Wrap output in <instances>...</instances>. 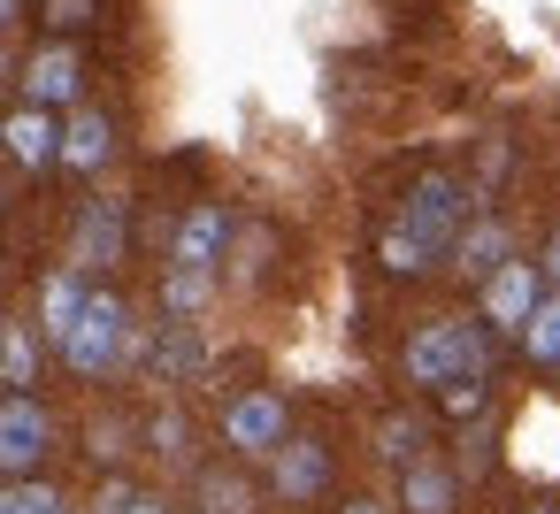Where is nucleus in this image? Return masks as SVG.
Instances as JSON below:
<instances>
[{
  "label": "nucleus",
  "mask_w": 560,
  "mask_h": 514,
  "mask_svg": "<svg viewBox=\"0 0 560 514\" xmlns=\"http://www.w3.org/2000/svg\"><path fill=\"white\" fill-rule=\"evenodd\" d=\"M468 238V192L453 185V177H430L415 200H407V223H392V238H384V261L392 269H430L445 246H460Z\"/></svg>",
  "instance_id": "f257e3e1"
},
{
  "label": "nucleus",
  "mask_w": 560,
  "mask_h": 514,
  "mask_svg": "<svg viewBox=\"0 0 560 514\" xmlns=\"http://www.w3.org/2000/svg\"><path fill=\"white\" fill-rule=\"evenodd\" d=\"M483 369H491V346H483L476 323H438V330H422L407 346V376L415 384H468Z\"/></svg>",
  "instance_id": "f03ea898"
},
{
  "label": "nucleus",
  "mask_w": 560,
  "mask_h": 514,
  "mask_svg": "<svg viewBox=\"0 0 560 514\" xmlns=\"http://www.w3.org/2000/svg\"><path fill=\"white\" fill-rule=\"evenodd\" d=\"M124 346H131L124 300H116V292H93L85 315H78V330H70V346H62V361H70L78 376H108V369L124 361Z\"/></svg>",
  "instance_id": "7ed1b4c3"
},
{
  "label": "nucleus",
  "mask_w": 560,
  "mask_h": 514,
  "mask_svg": "<svg viewBox=\"0 0 560 514\" xmlns=\"http://www.w3.org/2000/svg\"><path fill=\"white\" fill-rule=\"evenodd\" d=\"M223 437H231L238 453H284V399H277V392H246V399H231Z\"/></svg>",
  "instance_id": "20e7f679"
},
{
  "label": "nucleus",
  "mask_w": 560,
  "mask_h": 514,
  "mask_svg": "<svg viewBox=\"0 0 560 514\" xmlns=\"http://www.w3.org/2000/svg\"><path fill=\"white\" fill-rule=\"evenodd\" d=\"M537 307H545V300H537V269H529V261H506V269L483 284V323H491V330H529Z\"/></svg>",
  "instance_id": "39448f33"
},
{
  "label": "nucleus",
  "mask_w": 560,
  "mask_h": 514,
  "mask_svg": "<svg viewBox=\"0 0 560 514\" xmlns=\"http://www.w3.org/2000/svg\"><path fill=\"white\" fill-rule=\"evenodd\" d=\"M47 453V407L39 399H9V407H0V468H32Z\"/></svg>",
  "instance_id": "423d86ee"
},
{
  "label": "nucleus",
  "mask_w": 560,
  "mask_h": 514,
  "mask_svg": "<svg viewBox=\"0 0 560 514\" xmlns=\"http://www.w3.org/2000/svg\"><path fill=\"white\" fill-rule=\"evenodd\" d=\"M0 139H9V154H16L24 170H39V162L62 154V124H55L47 108H16L9 124H0Z\"/></svg>",
  "instance_id": "0eeeda50"
},
{
  "label": "nucleus",
  "mask_w": 560,
  "mask_h": 514,
  "mask_svg": "<svg viewBox=\"0 0 560 514\" xmlns=\"http://www.w3.org/2000/svg\"><path fill=\"white\" fill-rule=\"evenodd\" d=\"M24 93H32V108H62V101H78V55H70V47L32 55V62H24Z\"/></svg>",
  "instance_id": "6e6552de"
},
{
  "label": "nucleus",
  "mask_w": 560,
  "mask_h": 514,
  "mask_svg": "<svg viewBox=\"0 0 560 514\" xmlns=\"http://www.w3.org/2000/svg\"><path fill=\"white\" fill-rule=\"evenodd\" d=\"M108 147H116L108 116H93V108H85V116H70V124H62V162H70L78 177H93V170L108 162Z\"/></svg>",
  "instance_id": "1a4fd4ad"
},
{
  "label": "nucleus",
  "mask_w": 560,
  "mask_h": 514,
  "mask_svg": "<svg viewBox=\"0 0 560 514\" xmlns=\"http://www.w3.org/2000/svg\"><path fill=\"white\" fill-rule=\"evenodd\" d=\"M223 238H231L223 208H192V215L177 223V269H208V261L223 254Z\"/></svg>",
  "instance_id": "9d476101"
},
{
  "label": "nucleus",
  "mask_w": 560,
  "mask_h": 514,
  "mask_svg": "<svg viewBox=\"0 0 560 514\" xmlns=\"http://www.w3.org/2000/svg\"><path fill=\"white\" fill-rule=\"evenodd\" d=\"M85 284L78 277H47V292H39V330L55 338V346H70V330H78V315H85Z\"/></svg>",
  "instance_id": "9b49d317"
},
{
  "label": "nucleus",
  "mask_w": 560,
  "mask_h": 514,
  "mask_svg": "<svg viewBox=\"0 0 560 514\" xmlns=\"http://www.w3.org/2000/svg\"><path fill=\"white\" fill-rule=\"evenodd\" d=\"M323 483H330V453L323 445H284L277 453V491L284 499H315Z\"/></svg>",
  "instance_id": "f8f14e48"
},
{
  "label": "nucleus",
  "mask_w": 560,
  "mask_h": 514,
  "mask_svg": "<svg viewBox=\"0 0 560 514\" xmlns=\"http://www.w3.org/2000/svg\"><path fill=\"white\" fill-rule=\"evenodd\" d=\"M116 254H124V215L101 200V208H85V215H78V261H101V269H108Z\"/></svg>",
  "instance_id": "ddd939ff"
},
{
  "label": "nucleus",
  "mask_w": 560,
  "mask_h": 514,
  "mask_svg": "<svg viewBox=\"0 0 560 514\" xmlns=\"http://www.w3.org/2000/svg\"><path fill=\"white\" fill-rule=\"evenodd\" d=\"M453 261H460L468 277H499V269H506V231H499V223H476V231L453 246Z\"/></svg>",
  "instance_id": "4468645a"
},
{
  "label": "nucleus",
  "mask_w": 560,
  "mask_h": 514,
  "mask_svg": "<svg viewBox=\"0 0 560 514\" xmlns=\"http://www.w3.org/2000/svg\"><path fill=\"white\" fill-rule=\"evenodd\" d=\"M407 514H453V476L445 468H407Z\"/></svg>",
  "instance_id": "2eb2a0df"
},
{
  "label": "nucleus",
  "mask_w": 560,
  "mask_h": 514,
  "mask_svg": "<svg viewBox=\"0 0 560 514\" xmlns=\"http://www.w3.org/2000/svg\"><path fill=\"white\" fill-rule=\"evenodd\" d=\"M522 346H529V353H537L545 369H560V292H552V300H545V307L529 315V330H522Z\"/></svg>",
  "instance_id": "dca6fc26"
},
{
  "label": "nucleus",
  "mask_w": 560,
  "mask_h": 514,
  "mask_svg": "<svg viewBox=\"0 0 560 514\" xmlns=\"http://www.w3.org/2000/svg\"><path fill=\"white\" fill-rule=\"evenodd\" d=\"M0 376H9V384H32L39 376V346L24 330H0Z\"/></svg>",
  "instance_id": "f3484780"
},
{
  "label": "nucleus",
  "mask_w": 560,
  "mask_h": 514,
  "mask_svg": "<svg viewBox=\"0 0 560 514\" xmlns=\"http://www.w3.org/2000/svg\"><path fill=\"white\" fill-rule=\"evenodd\" d=\"M170 315H200L208 307V269H170Z\"/></svg>",
  "instance_id": "a211bd4d"
},
{
  "label": "nucleus",
  "mask_w": 560,
  "mask_h": 514,
  "mask_svg": "<svg viewBox=\"0 0 560 514\" xmlns=\"http://www.w3.org/2000/svg\"><path fill=\"white\" fill-rule=\"evenodd\" d=\"M154 369L162 376H200V338H162L154 346Z\"/></svg>",
  "instance_id": "6ab92c4d"
},
{
  "label": "nucleus",
  "mask_w": 560,
  "mask_h": 514,
  "mask_svg": "<svg viewBox=\"0 0 560 514\" xmlns=\"http://www.w3.org/2000/svg\"><path fill=\"white\" fill-rule=\"evenodd\" d=\"M376 445H384V453H392V460H415V422H407V414H392V422H384V437H376Z\"/></svg>",
  "instance_id": "aec40b11"
},
{
  "label": "nucleus",
  "mask_w": 560,
  "mask_h": 514,
  "mask_svg": "<svg viewBox=\"0 0 560 514\" xmlns=\"http://www.w3.org/2000/svg\"><path fill=\"white\" fill-rule=\"evenodd\" d=\"M208 506H215V514H246V483H231V476H208Z\"/></svg>",
  "instance_id": "412c9836"
},
{
  "label": "nucleus",
  "mask_w": 560,
  "mask_h": 514,
  "mask_svg": "<svg viewBox=\"0 0 560 514\" xmlns=\"http://www.w3.org/2000/svg\"><path fill=\"white\" fill-rule=\"evenodd\" d=\"M476 399H483V376H468V384H445V407H453V414H476Z\"/></svg>",
  "instance_id": "4be33fe9"
},
{
  "label": "nucleus",
  "mask_w": 560,
  "mask_h": 514,
  "mask_svg": "<svg viewBox=\"0 0 560 514\" xmlns=\"http://www.w3.org/2000/svg\"><path fill=\"white\" fill-rule=\"evenodd\" d=\"M16 514H62V499L47 483H32V491H16Z\"/></svg>",
  "instance_id": "5701e85b"
},
{
  "label": "nucleus",
  "mask_w": 560,
  "mask_h": 514,
  "mask_svg": "<svg viewBox=\"0 0 560 514\" xmlns=\"http://www.w3.org/2000/svg\"><path fill=\"white\" fill-rule=\"evenodd\" d=\"M47 16L70 32V24H85V16H93V0H47Z\"/></svg>",
  "instance_id": "b1692460"
},
{
  "label": "nucleus",
  "mask_w": 560,
  "mask_h": 514,
  "mask_svg": "<svg viewBox=\"0 0 560 514\" xmlns=\"http://www.w3.org/2000/svg\"><path fill=\"white\" fill-rule=\"evenodd\" d=\"M154 445H162V453H177V445H185V422H177V414H162V422H154Z\"/></svg>",
  "instance_id": "393cba45"
},
{
  "label": "nucleus",
  "mask_w": 560,
  "mask_h": 514,
  "mask_svg": "<svg viewBox=\"0 0 560 514\" xmlns=\"http://www.w3.org/2000/svg\"><path fill=\"white\" fill-rule=\"evenodd\" d=\"M124 514H170V506H154V499H131V506H124Z\"/></svg>",
  "instance_id": "a878e982"
},
{
  "label": "nucleus",
  "mask_w": 560,
  "mask_h": 514,
  "mask_svg": "<svg viewBox=\"0 0 560 514\" xmlns=\"http://www.w3.org/2000/svg\"><path fill=\"white\" fill-rule=\"evenodd\" d=\"M545 269H552V277H560V238H552V254H545Z\"/></svg>",
  "instance_id": "bb28decb"
},
{
  "label": "nucleus",
  "mask_w": 560,
  "mask_h": 514,
  "mask_svg": "<svg viewBox=\"0 0 560 514\" xmlns=\"http://www.w3.org/2000/svg\"><path fill=\"white\" fill-rule=\"evenodd\" d=\"M346 514H384V506H369V499H353V506H346Z\"/></svg>",
  "instance_id": "cd10ccee"
},
{
  "label": "nucleus",
  "mask_w": 560,
  "mask_h": 514,
  "mask_svg": "<svg viewBox=\"0 0 560 514\" xmlns=\"http://www.w3.org/2000/svg\"><path fill=\"white\" fill-rule=\"evenodd\" d=\"M0 514H16V491H0Z\"/></svg>",
  "instance_id": "c85d7f7f"
},
{
  "label": "nucleus",
  "mask_w": 560,
  "mask_h": 514,
  "mask_svg": "<svg viewBox=\"0 0 560 514\" xmlns=\"http://www.w3.org/2000/svg\"><path fill=\"white\" fill-rule=\"evenodd\" d=\"M9 16H16V0H0V24H9Z\"/></svg>",
  "instance_id": "c756f323"
},
{
  "label": "nucleus",
  "mask_w": 560,
  "mask_h": 514,
  "mask_svg": "<svg viewBox=\"0 0 560 514\" xmlns=\"http://www.w3.org/2000/svg\"><path fill=\"white\" fill-rule=\"evenodd\" d=\"M0 85H9V55H0Z\"/></svg>",
  "instance_id": "7c9ffc66"
},
{
  "label": "nucleus",
  "mask_w": 560,
  "mask_h": 514,
  "mask_svg": "<svg viewBox=\"0 0 560 514\" xmlns=\"http://www.w3.org/2000/svg\"><path fill=\"white\" fill-rule=\"evenodd\" d=\"M537 514H552V506H537Z\"/></svg>",
  "instance_id": "2f4dec72"
}]
</instances>
